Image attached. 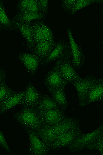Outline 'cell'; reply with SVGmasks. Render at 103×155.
I'll return each mask as SVG.
<instances>
[{
	"instance_id": "cell-25",
	"label": "cell",
	"mask_w": 103,
	"mask_h": 155,
	"mask_svg": "<svg viewBox=\"0 0 103 155\" xmlns=\"http://www.w3.org/2000/svg\"><path fill=\"white\" fill-rule=\"evenodd\" d=\"M40 23L44 41H55L53 32L52 30L42 20L40 21Z\"/></svg>"
},
{
	"instance_id": "cell-15",
	"label": "cell",
	"mask_w": 103,
	"mask_h": 155,
	"mask_svg": "<svg viewBox=\"0 0 103 155\" xmlns=\"http://www.w3.org/2000/svg\"><path fill=\"white\" fill-rule=\"evenodd\" d=\"M103 99V79L98 78L85 100L84 107L90 104L102 101Z\"/></svg>"
},
{
	"instance_id": "cell-1",
	"label": "cell",
	"mask_w": 103,
	"mask_h": 155,
	"mask_svg": "<svg viewBox=\"0 0 103 155\" xmlns=\"http://www.w3.org/2000/svg\"><path fill=\"white\" fill-rule=\"evenodd\" d=\"M81 122L79 117L67 114L58 124L53 125L43 124L41 129L36 132L49 148L50 144L56 137L65 132L81 126Z\"/></svg>"
},
{
	"instance_id": "cell-7",
	"label": "cell",
	"mask_w": 103,
	"mask_h": 155,
	"mask_svg": "<svg viewBox=\"0 0 103 155\" xmlns=\"http://www.w3.org/2000/svg\"><path fill=\"white\" fill-rule=\"evenodd\" d=\"M66 29L72 55V63L73 66L77 71L83 66L86 57L81 47L77 44L74 39L71 25H67L66 26Z\"/></svg>"
},
{
	"instance_id": "cell-23",
	"label": "cell",
	"mask_w": 103,
	"mask_h": 155,
	"mask_svg": "<svg viewBox=\"0 0 103 155\" xmlns=\"http://www.w3.org/2000/svg\"><path fill=\"white\" fill-rule=\"evenodd\" d=\"M14 91L9 86L7 81L0 82V104L8 98Z\"/></svg>"
},
{
	"instance_id": "cell-28",
	"label": "cell",
	"mask_w": 103,
	"mask_h": 155,
	"mask_svg": "<svg viewBox=\"0 0 103 155\" xmlns=\"http://www.w3.org/2000/svg\"><path fill=\"white\" fill-rule=\"evenodd\" d=\"M26 12L32 13H41L40 11L38 0L30 1L28 8Z\"/></svg>"
},
{
	"instance_id": "cell-14",
	"label": "cell",
	"mask_w": 103,
	"mask_h": 155,
	"mask_svg": "<svg viewBox=\"0 0 103 155\" xmlns=\"http://www.w3.org/2000/svg\"><path fill=\"white\" fill-rule=\"evenodd\" d=\"M14 30L19 31L27 42V51H31L35 46L31 23L12 22Z\"/></svg>"
},
{
	"instance_id": "cell-18",
	"label": "cell",
	"mask_w": 103,
	"mask_h": 155,
	"mask_svg": "<svg viewBox=\"0 0 103 155\" xmlns=\"http://www.w3.org/2000/svg\"><path fill=\"white\" fill-rule=\"evenodd\" d=\"M42 13H32L27 12H18L12 19V22L31 23L33 21L44 20L46 18Z\"/></svg>"
},
{
	"instance_id": "cell-8",
	"label": "cell",
	"mask_w": 103,
	"mask_h": 155,
	"mask_svg": "<svg viewBox=\"0 0 103 155\" xmlns=\"http://www.w3.org/2000/svg\"><path fill=\"white\" fill-rule=\"evenodd\" d=\"M44 84L49 92L60 89L66 88L68 83L54 64L45 76Z\"/></svg>"
},
{
	"instance_id": "cell-12",
	"label": "cell",
	"mask_w": 103,
	"mask_h": 155,
	"mask_svg": "<svg viewBox=\"0 0 103 155\" xmlns=\"http://www.w3.org/2000/svg\"><path fill=\"white\" fill-rule=\"evenodd\" d=\"M70 50L68 41L61 39L56 41V46L51 54L42 61L41 65L44 68H46L52 62L61 58Z\"/></svg>"
},
{
	"instance_id": "cell-26",
	"label": "cell",
	"mask_w": 103,
	"mask_h": 155,
	"mask_svg": "<svg viewBox=\"0 0 103 155\" xmlns=\"http://www.w3.org/2000/svg\"><path fill=\"white\" fill-rule=\"evenodd\" d=\"M89 150H96L103 155V134L95 139L86 149Z\"/></svg>"
},
{
	"instance_id": "cell-2",
	"label": "cell",
	"mask_w": 103,
	"mask_h": 155,
	"mask_svg": "<svg viewBox=\"0 0 103 155\" xmlns=\"http://www.w3.org/2000/svg\"><path fill=\"white\" fill-rule=\"evenodd\" d=\"M14 119L25 130L37 131L43 124L36 108L22 107V109L12 115Z\"/></svg>"
},
{
	"instance_id": "cell-5",
	"label": "cell",
	"mask_w": 103,
	"mask_h": 155,
	"mask_svg": "<svg viewBox=\"0 0 103 155\" xmlns=\"http://www.w3.org/2000/svg\"><path fill=\"white\" fill-rule=\"evenodd\" d=\"M97 78L94 75L89 74L84 77H80L71 84L76 90L79 104L80 108H84L88 94Z\"/></svg>"
},
{
	"instance_id": "cell-10",
	"label": "cell",
	"mask_w": 103,
	"mask_h": 155,
	"mask_svg": "<svg viewBox=\"0 0 103 155\" xmlns=\"http://www.w3.org/2000/svg\"><path fill=\"white\" fill-rule=\"evenodd\" d=\"M41 94L32 82H28L24 90V95L21 105L22 107L36 108Z\"/></svg>"
},
{
	"instance_id": "cell-13",
	"label": "cell",
	"mask_w": 103,
	"mask_h": 155,
	"mask_svg": "<svg viewBox=\"0 0 103 155\" xmlns=\"http://www.w3.org/2000/svg\"><path fill=\"white\" fill-rule=\"evenodd\" d=\"M37 110V109H36ZM37 110L43 124L53 125L63 120L67 114L62 109Z\"/></svg>"
},
{
	"instance_id": "cell-22",
	"label": "cell",
	"mask_w": 103,
	"mask_h": 155,
	"mask_svg": "<svg viewBox=\"0 0 103 155\" xmlns=\"http://www.w3.org/2000/svg\"><path fill=\"white\" fill-rule=\"evenodd\" d=\"M103 1H95V0H78L75 2L69 14L72 15L75 13L85 7L95 4H102Z\"/></svg>"
},
{
	"instance_id": "cell-29",
	"label": "cell",
	"mask_w": 103,
	"mask_h": 155,
	"mask_svg": "<svg viewBox=\"0 0 103 155\" xmlns=\"http://www.w3.org/2000/svg\"><path fill=\"white\" fill-rule=\"evenodd\" d=\"M76 1V0H62V6L63 11L69 14Z\"/></svg>"
},
{
	"instance_id": "cell-19",
	"label": "cell",
	"mask_w": 103,
	"mask_h": 155,
	"mask_svg": "<svg viewBox=\"0 0 103 155\" xmlns=\"http://www.w3.org/2000/svg\"><path fill=\"white\" fill-rule=\"evenodd\" d=\"M57 104L63 109L66 111L69 106L67 101L66 88H61L49 92Z\"/></svg>"
},
{
	"instance_id": "cell-31",
	"label": "cell",
	"mask_w": 103,
	"mask_h": 155,
	"mask_svg": "<svg viewBox=\"0 0 103 155\" xmlns=\"http://www.w3.org/2000/svg\"><path fill=\"white\" fill-rule=\"evenodd\" d=\"M29 0H21L18 2L17 5V8L18 12H26L28 8Z\"/></svg>"
},
{
	"instance_id": "cell-6",
	"label": "cell",
	"mask_w": 103,
	"mask_h": 155,
	"mask_svg": "<svg viewBox=\"0 0 103 155\" xmlns=\"http://www.w3.org/2000/svg\"><path fill=\"white\" fill-rule=\"evenodd\" d=\"M82 130L80 126L60 134L50 144L49 147L50 152L68 147L82 133Z\"/></svg>"
},
{
	"instance_id": "cell-32",
	"label": "cell",
	"mask_w": 103,
	"mask_h": 155,
	"mask_svg": "<svg viewBox=\"0 0 103 155\" xmlns=\"http://www.w3.org/2000/svg\"><path fill=\"white\" fill-rule=\"evenodd\" d=\"M7 77L6 70L0 67V82L6 81Z\"/></svg>"
},
{
	"instance_id": "cell-21",
	"label": "cell",
	"mask_w": 103,
	"mask_h": 155,
	"mask_svg": "<svg viewBox=\"0 0 103 155\" xmlns=\"http://www.w3.org/2000/svg\"><path fill=\"white\" fill-rule=\"evenodd\" d=\"M36 109L37 110H48L62 108L51 96L42 93L39 104Z\"/></svg>"
},
{
	"instance_id": "cell-30",
	"label": "cell",
	"mask_w": 103,
	"mask_h": 155,
	"mask_svg": "<svg viewBox=\"0 0 103 155\" xmlns=\"http://www.w3.org/2000/svg\"><path fill=\"white\" fill-rule=\"evenodd\" d=\"M49 0H39L38 1L40 11L46 18L49 14Z\"/></svg>"
},
{
	"instance_id": "cell-9",
	"label": "cell",
	"mask_w": 103,
	"mask_h": 155,
	"mask_svg": "<svg viewBox=\"0 0 103 155\" xmlns=\"http://www.w3.org/2000/svg\"><path fill=\"white\" fill-rule=\"evenodd\" d=\"M17 58L31 77L36 76L41 63L38 57L32 51L27 50L20 52Z\"/></svg>"
},
{
	"instance_id": "cell-17",
	"label": "cell",
	"mask_w": 103,
	"mask_h": 155,
	"mask_svg": "<svg viewBox=\"0 0 103 155\" xmlns=\"http://www.w3.org/2000/svg\"><path fill=\"white\" fill-rule=\"evenodd\" d=\"M56 42V41L40 42L35 45L31 51L38 57L42 62L51 54Z\"/></svg>"
},
{
	"instance_id": "cell-3",
	"label": "cell",
	"mask_w": 103,
	"mask_h": 155,
	"mask_svg": "<svg viewBox=\"0 0 103 155\" xmlns=\"http://www.w3.org/2000/svg\"><path fill=\"white\" fill-rule=\"evenodd\" d=\"M61 76L68 83L71 84L80 77L77 70L72 63L71 51H69L54 64Z\"/></svg>"
},
{
	"instance_id": "cell-4",
	"label": "cell",
	"mask_w": 103,
	"mask_h": 155,
	"mask_svg": "<svg viewBox=\"0 0 103 155\" xmlns=\"http://www.w3.org/2000/svg\"><path fill=\"white\" fill-rule=\"evenodd\" d=\"M103 123L100 124L97 128L89 133H82L68 147L69 150L72 152H77L86 149L94 140L103 134Z\"/></svg>"
},
{
	"instance_id": "cell-24",
	"label": "cell",
	"mask_w": 103,
	"mask_h": 155,
	"mask_svg": "<svg viewBox=\"0 0 103 155\" xmlns=\"http://www.w3.org/2000/svg\"><path fill=\"white\" fill-rule=\"evenodd\" d=\"M40 21H35L32 22L33 23H32L35 45L40 43V42L45 41L42 34Z\"/></svg>"
},
{
	"instance_id": "cell-11",
	"label": "cell",
	"mask_w": 103,
	"mask_h": 155,
	"mask_svg": "<svg viewBox=\"0 0 103 155\" xmlns=\"http://www.w3.org/2000/svg\"><path fill=\"white\" fill-rule=\"evenodd\" d=\"M29 141L28 152L33 155H45L50 154L48 147L40 139L36 131L26 130Z\"/></svg>"
},
{
	"instance_id": "cell-27",
	"label": "cell",
	"mask_w": 103,
	"mask_h": 155,
	"mask_svg": "<svg viewBox=\"0 0 103 155\" xmlns=\"http://www.w3.org/2000/svg\"><path fill=\"white\" fill-rule=\"evenodd\" d=\"M0 148L3 149L9 154L12 153L11 147L4 135L1 130H0Z\"/></svg>"
},
{
	"instance_id": "cell-16",
	"label": "cell",
	"mask_w": 103,
	"mask_h": 155,
	"mask_svg": "<svg viewBox=\"0 0 103 155\" xmlns=\"http://www.w3.org/2000/svg\"><path fill=\"white\" fill-rule=\"evenodd\" d=\"M24 95V90L14 91L8 98L0 104V114H3L21 105Z\"/></svg>"
},
{
	"instance_id": "cell-20",
	"label": "cell",
	"mask_w": 103,
	"mask_h": 155,
	"mask_svg": "<svg viewBox=\"0 0 103 155\" xmlns=\"http://www.w3.org/2000/svg\"><path fill=\"white\" fill-rule=\"evenodd\" d=\"M13 24L5 9L4 1L0 0V31L14 30Z\"/></svg>"
}]
</instances>
